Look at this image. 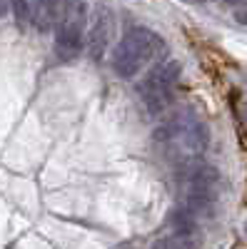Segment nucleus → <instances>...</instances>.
I'll use <instances>...</instances> for the list:
<instances>
[{
    "mask_svg": "<svg viewBox=\"0 0 247 249\" xmlns=\"http://www.w3.org/2000/svg\"><path fill=\"white\" fill-rule=\"evenodd\" d=\"M185 175V197H182V207L188 210L195 219L200 217H212L215 207L220 199V172L212 164H200L197 160L185 164L182 167Z\"/></svg>",
    "mask_w": 247,
    "mask_h": 249,
    "instance_id": "obj_3",
    "label": "nucleus"
},
{
    "mask_svg": "<svg viewBox=\"0 0 247 249\" xmlns=\"http://www.w3.org/2000/svg\"><path fill=\"white\" fill-rule=\"evenodd\" d=\"M228 3L235 8V18L247 25V0H228Z\"/></svg>",
    "mask_w": 247,
    "mask_h": 249,
    "instance_id": "obj_11",
    "label": "nucleus"
},
{
    "mask_svg": "<svg viewBox=\"0 0 247 249\" xmlns=\"http://www.w3.org/2000/svg\"><path fill=\"white\" fill-rule=\"evenodd\" d=\"M85 25H88L85 0H65L63 13L55 20V53L63 62H73L82 53Z\"/></svg>",
    "mask_w": 247,
    "mask_h": 249,
    "instance_id": "obj_5",
    "label": "nucleus"
},
{
    "mask_svg": "<svg viewBox=\"0 0 247 249\" xmlns=\"http://www.w3.org/2000/svg\"><path fill=\"white\" fill-rule=\"evenodd\" d=\"M162 53L165 43L160 40V35L148 28H130L113 50V70L122 80H133Z\"/></svg>",
    "mask_w": 247,
    "mask_h": 249,
    "instance_id": "obj_2",
    "label": "nucleus"
},
{
    "mask_svg": "<svg viewBox=\"0 0 247 249\" xmlns=\"http://www.w3.org/2000/svg\"><path fill=\"white\" fill-rule=\"evenodd\" d=\"M245 234H247V222H245Z\"/></svg>",
    "mask_w": 247,
    "mask_h": 249,
    "instance_id": "obj_14",
    "label": "nucleus"
},
{
    "mask_svg": "<svg viewBox=\"0 0 247 249\" xmlns=\"http://www.w3.org/2000/svg\"><path fill=\"white\" fill-rule=\"evenodd\" d=\"M157 247H195V242L188 239V237H182V234H175V237H170V239L157 242Z\"/></svg>",
    "mask_w": 247,
    "mask_h": 249,
    "instance_id": "obj_10",
    "label": "nucleus"
},
{
    "mask_svg": "<svg viewBox=\"0 0 247 249\" xmlns=\"http://www.w3.org/2000/svg\"><path fill=\"white\" fill-rule=\"evenodd\" d=\"M180 72H182L180 62H175V60L172 62H160V65H155L137 85L142 105H145V110L152 117H162L168 112V107L172 105L177 82H180Z\"/></svg>",
    "mask_w": 247,
    "mask_h": 249,
    "instance_id": "obj_4",
    "label": "nucleus"
},
{
    "mask_svg": "<svg viewBox=\"0 0 247 249\" xmlns=\"http://www.w3.org/2000/svg\"><path fill=\"white\" fill-rule=\"evenodd\" d=\"M200 3H210V0H200Z\"/></svg>",
    "mask_w": 247,
    "mask_h": 249,
    "instance_id": "obj_15",
    "label": "nucleus"
},
{
    "mask_svg": "<svg viewBox=\"0 0 247 249\" xmlns=\"http://www.w3.org/2000/svg\"><path fill=\"white\" fill-rule=\"evenodd\" d=\"M8 8H10V3H8V0H0V18H3V15L8 13Z\"/></svg>",
    "mask_w": 247,
    "mask_h": 249,
    "instance_id": "obj_12",
    "label": "nucleus"
},
{
    "mask_svg": "<svg viewBox=\"0 0 247 249\" xmlns=\"http://www.w3.org/2000/svg\"><path fill=\"white\" fill-rule=\"evenodd\" d=\"M170 224H172V232L175 234H182V237H190L192 232H195V227H197V219L185 210H177V212H172V217H170Z\"/></svg>",
    "mask_w": 247,
    "mask_h": 249,
    "instance_id": "obj_8",
    "label": "nucleus"
},
{
    "mask_svg": "<svg viewBox=\"0 0 247 249\" xmlns=\"http://www.w3.org/2000/svg\"><path fill=\"white\" fill-rule=\"evenodd\" d=\"M60 15V0H33L30 3V20L40 33H50Z\"/></svg>",
    "mask_w": 247,
    "mask_h": 249,
    "instance_id": "obj_7",
    "label": "nucleus"
},
{
    "mask_svg": "<svg viewBox=\"0 0 247 249\" xmlns=\"http://www.w3.org/2000/svg\"><path fill=\"white\" fill-rule=\"evenodd\" d=\"M155 140L168 150L172 160L180 162V167H185L210 147V130L197 115L180 112L170 117L162 127H157Z\"/></svg>",
    "mask_w": 247,
    "mask_h": 249,
    "instance_id": "obj_1",
    "label": "nucleus"
},
{
    "mask_svg": "<svg viewBox=\"0 0 247 249\" xmlns=\"http://www.w3.org/2000/svg\"><path fill=\"white\" fill-rule=\"evenodd\" d=\"M113 40H115V13L108 5H97L95 15H93V25L85 37V48H88L90 60L100 62Z\"/></svg>",
    "mask_w": 247,
    "mask_h": 249,
    "instance_id": "obj_6",
    "label": "nucleus"
},
{
    "mask_svg": "<svg viewBox=\"0 0 247 249\" xmlns=\"http://www.w3.org/2000/svg\"><path fill=\"white\" fill-rule=\"evenodd\" d=\"M8 3L13 8V15L18 20V25L25 28V23L30 20V5H28V0H8Z\"/></svg>",
    "mask_w": 247,
    "mask_h": 249,
    "instance_id": "obj_9",
    "label": "nucleus"
},
{
    "mask_svg": "<svg viewBox=\"0 0 247 249\" xmlns=\"http://www.w3.org/2000/svg\"><path fill=\"white\" fill-rule=\"evenodd\" d=\"M240 117H242V122H245V127H247V102H245V105H242V115H240Z\"/></svg>",
    "mask_w": 247,
    "mask_h": 249,
    "instance_id": "obj_13",
    "label": "nucleus"
}]
</instances>
